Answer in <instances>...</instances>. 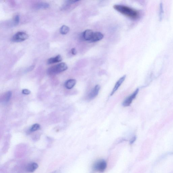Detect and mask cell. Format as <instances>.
<instances>
[{
  "label": "cell",
  "instance_id": "obj_1",
  "mask_svg": "<svg viewBox=\"0 0 173 173\" xmlns=\"http://www.w3.org/2000/svg\"><path fill=\"white\" fill-rule=\"evenodd\" d=\"M113 8L117 11L131 19H137L139 16V13L137 11L124 5H115Z\"/></svg>",
  "mask_w": 173,
  "mask_h": 173
},
{
  "label": "cell",
  "instance_id": "obj_2",
  "mask_svg": "<svg viewBox=\"0 0 173 173\" xmlns=\"http://www.w3.org/2000/svg\"><path fill=\"white\" fill-rule=\"evenodd\" d=\"M68 69V66L65 63H61L49 68L47 73L49 75H54L64 72Z\"/></svg>",
  "mask_w": 173,
  "mask_h": 173
},
{
  "label": "cell",
  "instance_id": "obj_3",
  "mask_svg": "<svg viewBox=\"0 0 173 173\" xmlns=\"http://www.w3.org/2000/svg\"><path fill=\"white\" fill-rule=\"evenodd\" d=\"M107 167L106 162L104 160H99L96 161L93 164V168L96 172H103Z\"/></svg>",
  "mask_w": 173,
  "mask_h": 173
},
{
  "label": "cell",
  "instance_id": "obj_4",
  "mask_svg": "<svg viewBox=\"0 0 173 173\" xmlns=\"http://www.w3.org/2000/svg\"><path fill=\"white\" fill-rule=\"evenodd\" d=\"M28 34L24 32H17L13 36L11 41L15 42H21L27 40L29 38Z\"/></svg>",
  "mask_w": 173,
  "mask_h": 173
},
{
  "label": "cell",
  "instance_id": "obj_5",
  "mask_svg": "<svg viewBox=\"0 0 173 173\" xmlns=\"http://www.w3.org/2000/svg\"><path fill=\"white\" fill-rule=\"evenodd\" d=\"M139 91V89H137L132 95L126 98L122 103L123 106L125 107L130 106L131 104L132 103L133 100L136 98V96L137 95Z\"/></svg>",
  "mask_w": 173,
  "mask_h": 173
},
{
  "label": "cell",
  "instance_id": "obj_6",
  "mask_svg": "<svg viewBox=\"0 0 173 173\" xmlns=\"http://www.w3.org/2000/svg\"><path fill=\"white\" fill-rule=\"evenodd\" d=\"M101 87L99 85L95 86L93 89L88 95L87 99L89 100H91L95 98L98 95Z\"/></svg>",
  "mask_w": 173,
  "mask_h": 173
},
{
  "label": "cell",
  "instance_id": "obj_7",
  "mask_svg": "<svg viewBox=\"0 0 173 173\" xmlns=\"http://www.w3.org/2000/svg\"><path fill=\"white\" fill-rule=\"evenodd\" d=\"M126 76L124 75L122 76L120 79L118 80L117 82L116 83L113 89V90L111 93L110 94L111 96H112L115 92L117 91L119 87L121 86L123 82L125 81V80L126 78Z\"/></svg>",
  "mask_w": 173,
  "mask_h": 173
},
{
  "label": "cell",
  "instance_id": "obj_8",
  "mask_svg": "<svg viewBox=\"0 0 173 173\" xmlns=\"http://www.w3.org/2000/svg\"><path fill=\"white\" fill-rule=\"evenodd\" d=\"M38 167V165L35 162L31 163L28 164L25 167V170L27 172H33Z\"/></svg>",
  "mask_w": 173,
  "mask_h": 173
},
{
  "label": "cell",
  "instance_id": "obj_9",
  "mask_svg": "<svg viewBox=\"0 0 173 173\" xmlns=\"http://www.w3.org/2000/svg\"><path fill=\"white\" fill-rule=\"evenodd\" d=\"M94 32L90 30H87L83 32L82 34L83 39L86 41H88L90 42L91 40Z\"/></svg>",
  "mask_w": 173,
  "mask_h": 173
},
{
  "label": "cell",
  "instance_id": "obj_10",
  "mask_svg": "<svg viewBox=\"0 0 173 173\" xmlns=\"http://www.w3.org/2000/svg\"><path fill=\"white\" fill-rule=\"evenodd\" d=\"M104 37L103 34L100 32H94L93 36L90 42H95L101 40Z\"/></svg>",
  "mask_w": 173,
  "mask_h": 173
},
{
  "label": "cell",
  "instance_id": "obj_11",
  "mask_svg": "<svg viewBox=\"0 0 173 173\" xmlns=\"http://www.w3.org/2000/svg\"><path fill=\"white\" fill-rule=\"evenodd\" d=\"M62 58L61 55H58L54 57H52L49 59L47 61V63L48 64L59 62L62 61Z\"/></svg>",
  "mask_w": 173,
  "mask_h": 173
},
{
  "label": "cell",
  "instance_id": "obj_12",
  "mask_svg": "<svg viewBox=\"0 0 173 173\" xmlns=\"http://www.w3.org/2000/svg\"><path fill=\"white\" fill-rule=\"evenodd\" d=\"M76 81L74 79H70L67 81L65 84V86L67 89L72 88L76 84Z\"/></svg>",
  "mask_w": 173,
  "mask_h": 173
},
{
  "label": "cell",
  "instance_id": "obj_13",
  "mask_svg": "<svg viewBox=\"0 0 173 173\" xmlns=\"http://www.w3.org/2000/svg\"><path fill=\"white\" fill-rule=\"evenodd\" d=\"M50 5L46 3H40L36 5V8L38 9H44L48 8Z\"/></svg>",
  "mask_w": 173,
  "mask_h": 173
},
{
  "label": "cell",
  "instance_id": "obj_14",
  "mask_svg": "<svg viewBox=\"0 0 173 173\" xmlns=\"http://www.w3.org/2000/svg\"><path fill=\"white\" fill-rule=\"evenodd\" d=\"M70 29L66 25H63L60 29V32L62 34H66L70 31Z\"/></svg>",
  "mask_w": 173,
  "mask_h": 173
},
{
  "label": "cell",
  "instance_id": "obj_15",
  "mask_svg": "<svg viewBox=\"0 0 173 173\" xmlns=\"http://www.w3.org/2000/svg\"><path fill=\"white\" fill-rule=\"evenodd\" d=\"M40 128V125L38 124H35L32 125L30 129V132H33L37 131Z\"/></svg>",
  "mask_w": 173,
  "mask_h": 173
},
{
  "label": "cell",
  "instance_id": "obj_16",
  "mask_svg": "<svg viewBox=\"0 0 173 173\" xmlns=\"http://www.w3.org/2000/svg\"><path fill=\"white\" fill-rule=\"evenodd\" d=\"M160 11H159V17L160 19H162L163 16V3H160Z\"/></svg>",
  "mask_w": 173,
  "mask_h": 173
},
{
  "label": "cell",
  "instance_id": "obj_17",
  "mask_svg": "<svg viewBox=\"0 0 173 173\" xmlns=\"http://www.w3.org/2000/svg\"><path fill=\"white\" fill-rule=\"evenodd\" d=\"M20 16L19 15H16L14 19L13 25H16L19 24L20 21Z\"/></svg>",
  "mask_w": 173,
  "mask_h": 173
},
{
  "label": "cell",
  "instance_id": "obj_18",
  "mask_svg": "<svg viewBox=\"0 0 173 173\" xmlns=\"http://www.w3.org/2000/svg\"><path fill=\"white\" fill-rule=\"evenodd\" d=\"M12 92L11 91H9L7 93L5 94V101L6 102H8L9 101L10 98L12 96Z\"/></svg>",
  "mask_w": 173,
  "mask_h": 173
},
{
  "label": "cell",
  "instance_id": "obj_19",
  "mask_svg": "<svg viewBox=\"0 0 173 173\" xmlns=\"http://www.w3.org/2000/svg\"><path fill=\"white\" fill-rule=\"evenodd\" d=\"M22 93L23 94L28 95L30 94V91L28 89H25L23 90Z\"/></svg>",
  "mask_w": 173,
  "mask_h": 173
},
{
  "label": "cell",
  "instance_id": "obj_20",
  "mask_svg": "<svg viewBox=\"0 0 173 173\" xmlns=\"http://www.w3.org/2000/svg\"><path fill=\"white\" fill-rule=\"evenodd\" d=\"M71 52L73 55H75L77 54V51L75 48H72L71 50Z\"/></svg>",
  "mask_w": 173,
  "mask_h": 173
},
{
  "label": "cell",
  "instance_id": "obj_21",
  "mask_svg": "<svg viewBox=\"0 0 173 173\" xmlns=\"http://www.w3.org/2000/svg\"><path fill=\"white\" fill-rule=\"evenodd\" d=\"M136 138L135 136H134L132 138L130 141V143L133 144V143H134V142L136 141Z\"/></svg>",
  "mask_w": 173,
  "mask_h": 173
},
{
  "label": "cell",
  "instance_id": "obj_22",
  "mask_svg": "<svg viewBox=\"0 0 173 173\" xmlns=\"http://www.w3.org/2000/svg\"><path fill=\"white\" fill-rule=\"evenodd\" d=\"M54 173H56L55 172H54Z\"/></svg>",
  "mask_w": 173,
  "mask_h": 173
}]
</instances>
